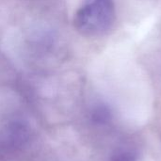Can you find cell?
<instances>
[{"mask_svg": "<svg viewBox=\"0 0 161 161\" xmlns=\"http://www.w3.org/2000/svg\"><path fill=\"white\" fill-rule=\"evenodd\" d=\"M115 14L112 0H85L75 13V26L84 36H102L111 29Z\"/></svg>", "mask_w": 161, "mask_h": 161, "instance_id": "1", "label": "cell"}, {"mask_svg": "<svg viewBox=\"0 0 161 161\" xmlns=\"http://www.w3.org/2000/svg\"><path fill=\"white\" fill-rule=\"evenodd\" d=\"M136 158L137 157L135 153L127 150H122L113 157L112 161H136Z\"/></svg>", "mask_w": 161, "mask_h": 161, "instance_id": "2", "label": "cell"}]
</instances>
